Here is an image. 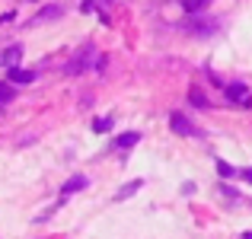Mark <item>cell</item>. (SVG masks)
<instances>
[{"mask_svg":"<svg viewBox=\"0 0 252 239\" xmlns=\"http://www.w3.org/2000/svg\"><path fill=\"white\" fill-rule=\"evenodd\" d=\"M169 128L176 131V134H182V137H198V128L182 115V112H172L169 115Z\"/></svg>","mask_w":252,"mask_h":239,"instance_id":"cell-3","label":"cell"},{"mask_svg":"<svg viewBox=\"0 0 252 239\" xmlns=\"http://www.w3.org/2000/svg\"><path fill=\"white\" fill-rule=\"evenodd\" d=\"M61 13H64V6H61V3H51V6H45V10L38 13L35 19H32V26H38V23H48V19H58Z\"/></svg>","mask_w":252,"mask_h":239,"instance_id":"cell-8","label":"cell"},{"mask_svg":"<svg viewBox=\"0 0 252 239\" xmlns=\"http://www.w3.org/2000/svg\"><path fill=\"white\" fill-rule=\"evenodd\" d=\"M240 176H243V179H246V182L252 185V169H243V172H240Z\"/></svg>","mask_w":252,"mask_h":239,"instance_id":"cell-17","label":"cell"},{"mask_svg":"<svg viewBox=\"0 0 252 239\" xmlns=\"http://www.w3.org/2000/svg\"><path fill=\"white\" fill-rule=\"evenodd\" d=\"M35 70H23V67H13L6 70V83H16V86H26V83H35Z\"/></svg>","mask_w":252,"mask_h":239,"instance_id":"cell-5","label":"cell"},{"mask_svg":"<svg viewBox=\"0 0 252 239\" xmlns=\"http://www.w3.org/2000/svg\"><path fill=\"white\" fill-rule=\"evenodd\" d=\"M243 239H252V233H243Z\"/></svg>","mask_w":252,"mask_h":239,"instance_id":"cell-18","label":"cell"},{"mask_svg":"<svg viewBox=\"0 0 252 239\" xmlns=\"http://www.w3.org/2000/svg\"><path fill=\"white\" fill-rule=\"evenodd\" d=\"M137 141H141V134H137V131H128V134L115 137V147H118V150H131Z\"/></svg>","mask_w":252,"mask_h":239,"instance_id":"cell-9","label":"cell"},{"mask_svg":"<svg viewBox=\"0 0 252 239\" xmlns=\"http://www.w3.org/2000/svg\"><path fill=\"white\" fill-rule=\"evenodd\" d=\"M217 172H220V179H230V176H236V169L230 163H223V159H217Z\"/></svg>","mask_w":252,"mask_h":239,"instance_id":"cell-14","label":"cell"},{"mask_svg":"<svg viewBox=\"0 0 252 239\" xmlns=\"http://www.w3.org/2000/svg\"><path fill=\"white\" fill-rule=\"evenodd\" d=\"M112 118H96V121H93V131H96V134H105V131H112Z\"/></svg>","mask_w":252,"mask_h":239,"instance_id":"cell-12","label":"cell"},{"mask_svg":"<svg viewBox=\"0 0 252 239\" xmlns=\"http://www.w3.org/2000/svg\"><path fill=\"white\" fill-rule=\"evenodd\" d=\"M86 185H90V179H86V176H70L67 182L61 185V195L64 198H67V195H77V191H83Z\"/></svg>","mask_w":252,"mask_h":239,"instance_id":"cell-6","label":"cell"},{"mask_svg":"<svg viewBox=\"0 0 252 239\" xmlns=\"http://www.w3.org/2000/svg\"><path fill=\"white\" fill-rule=\"evenodd\" d=\"M96 64H102V58L96 55V48H93V45H83V48L67 61V67H64V70H67V74H83V70L96 67Z\"/></svg>","mask_w":252,"mask_h":239,"instance_id":"cell-1","label":"cell"},{"mask_svg":"<svg viewBox=\"0 0 252 239\" xmlns=\"http://www.w3.org/2000/svg\"><path fill=\"white\" fill-rule=\"evenodd\" d=\"M115 0H80V10H105V6H112Z\"/></svg>","mask_w":252,"mask_h":239,"instance_id":"cell-10","label":"cell"},{"mask_svg":"<svg viewBox=\"0 0 252 239\" xmlns=\"http://www.w3.org/2000/svg\"><path fill=\"white\" fill-rule=\"evenodd\" d=\"M13 16H16V13H13V10H6V13H3V16H0V26H6V23H13Z\"/></svg>","mask_w":252,"mask_h":239,"instance_id":"cell-16","label":"cell"},{"mask_svg":"<svg viewBox=\"0 0 252 239\" xmlns=\"http://www.w3.org/2000/svg\"><path fill=\"white\" fill-rule=\"evenodd\" d=\"M29 3H35V0H29Z\"/></svg>","mask_w":252,"mask_h":239,"instance_id":"cell-19","label":"cell"},{"mask_svg":"<svg viewBox=\"0 0 252 239\" xmlns=\"http://www.w3.org/2000/svg\"><path fill=\"white\" fill-rule=\"evenodd\" d=\"M189 102L198 105V109H208V96H204L201 90H191V92H189Z\"/></svg>","mask_w":252,"mask_h":239,"instance_id":"cell-11","label":"cell"},{"mask_svg":"<svg viewBox=\"0 0 252 239\" xmlns=\"http://www.w3.org/2000/svg\"><path fill=\"white\" fill-rule=\"evenodd\" d=\"M19 58H23V45H10V48L0 51V67H6V70L19 67Z\"/></svg>","mask_w":252,"mask_h":239,"instance_id":"cell-4","label":"cell"},{"mask_svg":"<svg viewBox=\"0 0 252 239\" xmlns=\"http://www.w3.org/2000/svg\"><path fill=\"white\" fill-rule=\"evenodd\" d=\"M223 96H227L233 105H243V109L252 105V92H249V86H243V83H227L223 86Z\"/></svg>","mask_w":252,"mask_h":239,"instance_id":"cell-2","label":"cell"},{"mask_svg":"<svg viewBox=\"0 0 252 239\" xmlns=\"http://www.w3.org/2000/svg\"><path fill=\"white\" fill-rule=\"evenodd\" d=\"M141 185H144V179H131L128 185H122V188L115 191V201H128L131 195H137V191H141Z\"/></svg>","mask_w":252,"mask_h":239,"instance_id":"cell-7","label":"cell"},{"mask_svg":"<svg viewBox=\"0 0 252 239\" xmlns=\"http://www.w3.org/2000/svg\"><path fill=\"white\" fill-rule=\"evenodd\" d=\"M211 3V0H185V10H189V13H198V10H204V6H208Z\"/></svg>","mask_w":252,"mask_h":239,"instance_id":"cell-13","label":"cell"},{"mask_svg":"<svg viewBox=\"0 0 252 239\" xmlns=\"http://www.w3.org/2000/svg\"><path fill=\"white\" fill-rule=\"evenodd\" d=\"M13 99V86L10 83H0V105H6Z\"/></svg>","mask_w":252,"mask_h":239,"instance_id":"cell-15","label":"cell"}]
</instances>
